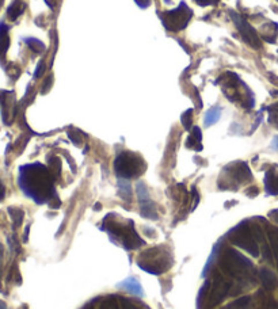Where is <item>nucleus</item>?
I'll list each match as a JSON object with an SVG mask.
<instances>
[{"label": "nucleus", "instance_id": "nucleus-1", "mask_svg": "<svg viewBox=\"0 0 278 309\" xmlns=\"http://www.w3.org/2000/svg\"><path fill=\"white\" fill-rule=\"evenodd\" d=\"M220 266L228 276L237 280L241 284H254L255 282L257 270H255L253 262L233 248H227L224 251Z\"/></svg>", "mask_w": 278, "mask_h": 309}, {"label": "nucleus", "instance_id": "nucleus-2", "mask_svg": "<svg viewBox=\"0 0 278 309\" xmlns=\"http://www.w3.org/2000/svg\"><path fill=\"white\" fill-rule=\"evenodd\" d=\"M139 267H141L144 271L149 274H163L169 270L173 264V258L171 252L165 247H155L151 250H147L141 254V256L137 260Z\"/></svg>", "mask_w": 278, "mask_h": 309}, {"label": "nucleus", "instance_id": "nucleus-3", "mask_svg": "<svg viewBox=\"0 0 278 309\" xmlns=\"http://www.w3.org/2000/svg\"><path fill=\"white\" fill-rule=\"evenodd\" d=\"M115 174L123 179L137 178L145 171V163L143 157L133 152H121L114 161Z\"/></svg>", "mask_w": 278, "mask_h": 309}, {"label": "nucleus", "instance_id": "nucleus-4", "mask_svg": "<svg viewBox=\"0 0 278 309\" xmlns=\"http://www.w3.org/2000/svg\"><path fill=\"white\" fill-rule=\"evenodd\" d=\"M103 229L107 231L110 236H117L120 242L123 243L124 247L128 250H136L144 244V240L136 233L135 227H133V221H129L128 225H121L113 221H109L107 218L105 220Z\"/></svg>", "mask_w": 278, "mask_h": 309}, {"label": "nucleus", "instance_id": "nucleus-5", "mask_svg": "<svg viewBox=\"0 0 278 309\" xmlns=\"http://www.w3.org/2000/svg\"><path fill=\"white\" fill-rule=\"evenodd\" d=\"M232 244L241 247L253 256H259V244L254 236L253 228L247 223L237 225L231 233Z\"/></svg>", "mask_w": 278, "mask_h": 309}, {"label": "nucleus", "instance_id": "nucleus-6", "mask_svg": "<svg viewBox=\"0 0 278 309\" xmlns=\"http://www.w3.org/2000/svg\"><path fill=\"white\" fill-rule=\"evenodd\" d=\"M191 15H193L191 10L186 6V3L182 2L179 7H177L173 11L163 13L161 17L166 29L170 30V31H181L187 26Z\"/></svg>", "mask_w": 278, "mask_h": 309}, {"label": "nucleus", "instance_id": "nucleus-7", "mask_svg": "<svg viewBox=\"0 0 278 309\" xmlns=\"http://www.w3.org/2000/svg\"><path fill=\"white\" fill-rule=\"evenodd\" d=\"M229 15H231L232 21H233V23H235L237 30H239V33H241L243 41H245L247 45H250L251 48H254V49H261L262 48L261 38H259V35H258V33L255 31V29H254L253 26L250 25L249 22L246 21L242 15L235 13V11H229Z\"/></svg>", "mask_w": 278, "mask_h": 309}, {"label": "nucleus", "instance_id": "nucleus-8", "mask_svg": "<svg viewBox=\"0 0 278 309\" xmlns=\"http://www.w3.org/2000/svg\"><path fill=\"white\" fill-rule=\"evenodd\" d=\"M232 284L227 281L221 274H216L212 282L211 294H209V304L211 306H216L220 302H223L224 298L231 293Z\"/></svg>", "mask_w": 278, "mask_h": 309}, {"label": "nucleus", "instance_id": "nucleus-9", "mask_svg": "<svg viewBox=\"0 0 278 309\" xmlns=\"http://www.w3.org/2000/svg\"><path fill=\"white\" fill-rule=\"evenodd\" d=\"M0 105H2V117L3 122L10 125L15 115V97L13 91H0Z\"/></svg>", "mask_w": 278, "mask_h": 309}, {"label": "nucleus", "instance_id": "nucleus-10", "mask_svg": "<svg viewBox=\"0 0 278 309\" xmlns=\"http://www.w3.org/2000/svg\"><path fill=\"white\" fill-rule=\"evenodd\" d=\"M227 171H229V174L232 175V178L235 179L236 182L246 183L253 179L251 171H250L249 165L243 163V161H237L233 164L228 165Z\"/></svg>", "mask_w": 278, "mask_h": 309}, {"label": "nucleus", "instance_id": "nucleus-11", "mask_svg": "<svg viewBox=\"0 0 278 309\" xmlns=\"http://www.w3.org/2000/svg\"><path fill=\"white\" fill-rule=\"evenodd\" d=\"M117 286L120 289L125 290V292L131 293V294H133V296H140V297L144 296L141 284H140L139 281L136 280L135 277H129V278H127V280L123 281V282H120Z\"/></svg>", "mask_w": 278, "mask_h": 309}, {"label": "nucleus", "instance_id": "nucleus-12", "mask_svg": "<svg viewBox=\"0 0 278 309\" xmlns=\"http://www.w3.org/2000/svg\"><path fill=\"white\" fill-rule=\"evenodd\" d=\"M259 280H261L263 288L267 289V290H273L277 286V277L273 271L266 269V267H262L259 270Z\"/></svg>", "mask_w": 278, "mask_h": 309}, {"label": "nucleus", "instance_id": "nucleus-13", "mask_svg": "<svg viewBox=\"0 0 278 309\" xmlns=\"http://www.w3.org/2000/svg\"><path fill=\"white\" fill-rule=\"evenodd\" d=\"M201 141H203V133H201V129L195 126L193 129V131H191L190 137L187 139V141H186V147L200 152V151H203V144H201Z\"/></svg>", "mask_w": 278, "mask_h": 309}, {"label": "nucleus", "instance_id": "nucleus-14", "mask_svg": "<svg viewBox=\"0 0 278 309\" xmlns=\"http://www.w3.org/2000/svg\"><path fill=\"white\" fill-rule=\"evenodd\" d=\"M10 47L9 27L5 23H0V60L5 59L6 52Z\"/></svg>", "mask_w": 278, "mask_h": 309}, {"label": "nucleus", "instance_id": "nucleus-15", "mask_svg": "<svg viewBox=\"0 0 278 309\" xmlns=\"http://www.w3.org/2000/svg\"><path fill=\"white\" fill-rule=\"evenodd\" d=\"M266 191L271 195H278V176L273 171H267L265 176Z\"/></svg>", "mask_w": 278, "mask_h": 309}, {"label": "nucleus", "instance_id": "nucleus-16", "mask_svg": "<svg viewBox=\"0 0 278 309\" xmlns=\"http://www.w3.org/2000/svg\"><path fill=\"white\" fill-rule=\"evenodd\" d=\"M140 209H141V214L145 218H151V220H157V210H156V205L152 201L140 203Z\"/></svg>", "mask_w": 278, "mask_h": 309}, {"label": "nucleus", "instance_id": "nucleus-17", "mask_svg": "<svg viewBox=\"0 0 278 309\" xmlns=\"http://www.w3.org/2000/svg\"><path fill=\"white\" fill-rule=\"evenodd\" d=\"M221 117V109L219 106H215L209 109L205 114V119H204V123L205 126H212L213 123H216Z\"/></svg>", "mask_w": 278, "mask_h": 309}, {"label": "nucleus", "instance_id": "nucleus-18", "mask_svg": "<svg viewBox=\"0 0 278 309\" xmlns=\"http://www.w3.org/2000/svg\"><path fill=\"white\" fill-rule=\"evenodd\" d=\"M118 194L121 198H124L125 201H131L132 199V190H131V185L128 181L125 179H120L118 181Z\"/></svg>", "mask_w": 278, "mask_h": 309}, {"label": "nucleus", "instance_id": "nucleus-19", "mask_svg": "<svg viewBox=\"0 0 278 309\" xmlns=\"http://www.w3.org/2000/svg\"><path fill=\"white\" fill-rule=\"evenodd\" d=\"M23 10H25V5H23L22 2H19V0H17V2H14L13 5L9 7V10H7V15H9V18L11 21H15V19H18L19 15H22Z\"/></svg>", "mask_w": 278, "mask_h": 309}, {"label": "nucleus", "instance_id": "nucleus-20", "mask_svg": "<svg viewBox=\"0 0 278 309\" xmlns=\"http://www.w3.org/2000/svg\"><path fill=\"white\" fill-rule=\"evenodd\" d=\"M267 237H269L270 247H271L274 256L278 258V228L270 227L269 231H267Z\"/></svg>", "mask_w": 278, "mask_h": 309}, {"label": "nucleus", "instance_id": "nucleus-21", "mask_svg": "<svg viewBox=\"0 0 278 309\" xmlns=\"http://www.w3.org/2000/svg\"><path fill=\"white\" fill-rule=\"evenodd\" d=\"M9 214L10 217L13 218V223H14V227H19V225L22 224V221H23V216H25V213H23V210L19 208H9Z\"/></svg>", "mask_w": 278, "mask_h": 309}, {"label": "nucleus", "instance_id": "nucleus-22", "mask_svg": "<svg viewBox=\"0 0 278 309\" xmlns=\"http://www.w3.org/2000/svg\"><path fill=\"white\" fill-rule=\"evenodd\" d=\"M68 137H69V140L75 145H77V147H81V145L83 144V141H85V135H83L79 129H73V127L68 130Z\"/></svg>", "mask_w": 278, "mask_h": 309}, {"label": "nucleus", "instance_id": "nucleus-23", "mask_svg": "<svg viewBox=\"0 0 278 309\" xmlns=\"http://www.w3.org/2000/svg\"><path fill=\"white\" fill-rule=\"evenodd\" d=\"M26 45H27L31 51L35 52L37 55H41V53L45 51V45H44V42L37 38H26Z\"/></svg>", "mask_w": 278, "mask_h": 309}, {"label": "nucleus", "instance_id": "nucleus-24", "mask_svg": "<svg viewBox=\"0 0 278 309\" xmlns=\"http://www.w3.org/2000/svg\"><path fill=\"white\" fill-rule=\"evenodd\" d=\"M136 190H137V195H139L140 203H144V202H148V201H151L147 186H145L143 182L137 183V186H136Z\"/></svg>", "mask_w": 278, "mask_h": 309}, {"label": "nucleus", "instance_id": "nucleus-25", "mask_svg": "<svg viewBox=\"0 0 278 309\" xmlns=\"http://www.w3.org/2000/svg\"><path fill=\"white\" fill-rule=\"evenodd\" d=\"M250 301H251L250 297H242L239 300L231 302L225 309H247L250 305Z\"/></svg>", "mask_w": 278, "mask_h": 309}, {"label": "nucleus", "instance_id": "nucleus-26", "mask_svg": "<svg viewBox=\"0 0 278 309\" xmlns=\"http://www.w3.org/2000/svg\"><path fill=\"white\" fill-rule=\"evenodd\" d=\"M182 125L185 127L186 130H190L191 129V123H193V109H189L186 110L183 114H182Z\"/></svg>", "mask_w": 278, "mask_h": 309}, {"label": "nucleus", "instance_id": "nucleus-27", "mask_svg": "<svg viewBox=\"0 0 278 309\" xmlns=\"http://www.w3.org/2000/svg\"><path fill=\"white\" fill-rule=\"evenodd\" d=\"M269 122L278 127V103L269 107Z\"/></svg>", "mask_w": 278, "mask_h": 309}, {"label": "nucleus", "instance_id": "nucleus-28", "mask_svg": "<svg viewBox=\"0 0 278 309\" xmlns=\"http://www.w3.org/2000/svg\"><path fill=\"white\" fill-rule=\"evenodd\" d=\"M101 309H120L118 308V302L114 297H107L103 300L101 305Z\"/></svg>", "mask_w": 278, "mask_h": 309}, {"label": "nucleus", "instance_id": "nucleus-29", "mask_svg": "<svg viewBox=\"0 0 278 309\" xmlns=\"http://www.w3.org/2000/svg\"><path fill=\"white\" fill-rule=\"evenodd\" d=\"M120 302H121V306L123 309H140L136 304H133L131 300L128 298H124V297H120Z\"/></svg>", "mask_w": 278, "mask_h": 309}, {"label": "nucleus", "instance_id": "nucleus-30", "mask_svg": "<svg viewBox=\"0 0 278 309\" xmlns=\"http://www.w3.org/2000/svg\"><path fill=\"white\" fill-rule=\"evenodd\" d=\"M52 84H53V76H52V75H49V76L47 77V80H45V83H44L43 89H41V94H48V93H49V90H51Z\"/></svg>", "mask_w": 278, "mask_h": 309}, {"label": "nucleus", "instance_id": "nucleus-31", "mask_svg": "<svg viewBox=\"0 0 278 309\" xmlns=\"http://www.w3.org/2000/svg\"><path fill=\"white\" fill-rule=\"evenodd\" d=\"M45 63H44V61H39V63H38V67H37V69H35V73H34V77H35V79H38V77H41L43 76V73L45 72Z\"/></svg>", "mask_w": 278, "mask_h": 309}, {"label": "nucleus", "instance_id": "nucleus-32", "mask_svg": "<svg viewBox=\"0 0 278 309\" xmlns=\"http://www.w3.org/2000/svg\"><path fill=\"white\" fill-rule=\"evenodd\" d=\"M135 2L141 9H147V7H149V5H151V0H135Z\"/></svg>", "mask_w": 278, "mask_h": 309}, {"label": "nucleus", "instance_id": "nucleus-33", "mask_svg": "<svg viewBox=\"0 0 278 309\" xmlns=\"http://www.w3.org/2000/svg\"><path fill=\"white\" fill-rule=\"evenodd\" d=\"M200 6H211L217 3V0H195Z\"/></svg>", "mask_w": 278, "mask_h": 309}, {"label": "nucleus", "instance_id": "nucleus-34", "mask_svg": "<svg viewBox=\"0 0 278 309\" xmlns=\"http://www.w3.org/2000/svg\"><path fill=\"white\" fill-rule=\"evenodd\" d=\"M3 256H5V248L0 244V274H2V267H3Z\"/></svg>", "mask_w": 278, "mask_h": 309}, {"label": "nucleus", "instance_id": "nucleus-35", "mask_svg": "<svg viewBox=\"0 0 278 309\" xmlns=\"http://www.w3.org/2000/svg\"><path fill=\"white\" fill-rule=\"evenodd\" d=\"M259 193V190H258L257 187H251L249 191H247V195H250V197H255V195Z\"/></svg>", "mask_w": 278, "mask_h": 309}, {"label": "nucleus", "instance_id": "nucleus-36", "mask_svg": "<svg viewBox=\"0 0 278 309\" xmlns=\"http://www.w3.org/2000/svg\"><path fill=\"white\" fill-rule=\"evenodd\" d=\"M5 195H6V189H5V186H3L2 181H0V201L5 198Z\"/></svg>", "mask_w": 278, "mask_h": 309}, {"label": "nucleus", "instance_id": "nucleus-37", "mask_svg": "<svg viewBox=\"0 0 278 309\" xmlns=\"http://www.w3.org/2000/svg\"><path fill=\"white\" fill-rule=\"evenodd\" d=\"M269 216L271 217L275 223H278V210H273V212H270Z\"/></svg>", "mask_w": 278, "mask_h": 309}, {"label": "nucleus", "instance_id": "nucleus-38", "mask_svg": "<svg viewBox=\"0 0 278 309\" xmlns=\"http://www.w3.org/2000/svg\"><path fill=\"white\" fill-rule=\"evenodd\" d=\"M271 147H273V149L278 151V137H274L273 143H271Z\"/></svg>", "mask_w": 278, "mask_h": 309}, {"label": "nucleus", "instance_id": "nucleus-39", "mask_svg": "<svg viewBox=\"0 0 278 309\" xmlns=\"http://www.w3.org/2000/svg\"><path fill=\"white\" fill-rule=\"evenodd\" d=\"M0 309H9V308H7V305H6L5 301H0Z\"/></svg>", "mask_w": 278, "mask_h": 309}, {"label": "nucleus", "instance_id": "nucleus-40", "mask_svg": "<svg viewBox=\"0 0 278 309\" xmlns=\"http://www.w3.org/2000/svg\"><path fill=\"white\" fill-rule=\"evenodd\" d=\"M27 233H29V227H27V228H26V231H25V242L27 240Z\"/></svg>", "mask_w": 278, "mask_h": 309}, {"label": "nucleus", "instance_id": "nucleus-41", "mask_svg": "<svg viewBox=\"0 0 278 309\" xmlns=\"http://www.w3.org/2000/svg\"><path fill=\"white\" fill-rule=\"evenodd\" d=\"M2 5H3V0H0V7H2Z\"/></svg>", "mask_w": 278, "mask_h": 309}, {"label": "nucleus", "instance_id": "nucleus-42", "mask_svg": "<svg viewBox=\"0 0 278 309\" xmlns=\"http://www.w3.org/2000/svg\"><path fill=\"white\" fill-rule=\"evenodd\" d=\"M167 2H169V0H167Z\"/></svg>", "mask_w": 278, "mask_h": 309}]
</instances>
